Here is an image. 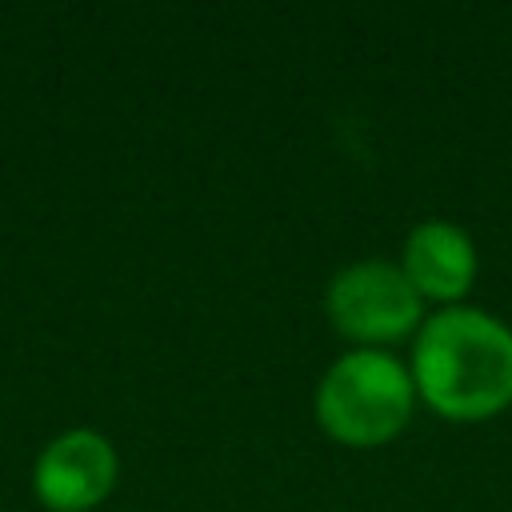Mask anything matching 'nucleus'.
Segmentation results:
<instances>
[{"mask_svg": "<svg viewBox=\"0 0 512 512\" xmlns=\"http://www.w3.org/2000/svg\"><path fill=\"white\" fill-rule=\"evenodd\" d=\"M408 372L444 420H488L512 404V324L488 308L444 304L416 328Z\"/></svg>", "mask_w": 512, "mask_h": 512, "instance_id": "1", "label": "nucleus"}, {"mask_svg": "<svg viewBox=\"0 0 512 512\" xmlns=\"http://www.w3.org/2000/svg\"><path fill=\"white\" fill-rule=\"evenodd\" d=\"M416 400L408 364L384 348H352L336 356L312 396L320 428L352 448H376L404 432Z\"/></svg>", "mask_w": 512, "mask_h": 512, "instance_id": "2", "label": "nucleus"}, {"mask_svg": "<svg viewBox=\"0 0 512 512\" xmlns=\"http://www.w3.org/2000/svg\"><path fill=\"white\" fill-rule=\"evenodd\" d=\"M324 308L336 332L360 340V348H380L424 324V296L400 264L380 256L344 264L324 288Z\"/></svg>", "mask_w": 512, "mask_h": 512, "instance_id": "3", "label": "nucleus"}, {"mask_svg": "<svg viewBox=\"0 0 512 512\" xmlns=\"http://www.w3.org/2000/svg\"><path fill=\"white\" fill-rule=\"evenodd\" d=\"M120 476L112 440L96 428H68L52 436L32 464V492L48 512H92L100 508Z\"/></svg>", "mask_w": 512, "mask_h": 512, "instance_id": "4", "label": "nucleus"}, {"mask_svg": "<svg viewBox=\"0 0 512 512\" xmlns=\"http://www.w3.org/2000/svg\"><path fill=\"white\" fill-rule=\"evenodd\" d=\"M396 264L404 268V276L424 300L460 304L476 280L480 256H476V240L456 220L432 216L408 228Z\"/></svg>", "mask_w": 512, "mask_h": 512, "instance_id": "5", "label": "nucleus"}]
</instances>
